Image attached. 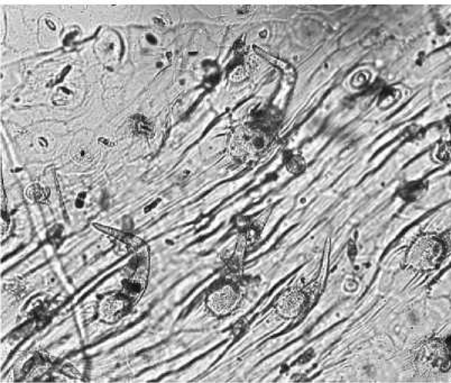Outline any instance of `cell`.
<instances>
[{
    "label": "cell",
    "mask_w": 451,
    "mask_h": 383,
    "mask_svg": "<svg viewBox=\"0 0 451 383\" xmlns=\"http://www.w3.org/2000/svg\"><path fill=\"white\" fill-rule=\"evenodd\" d=\"M94 227L98 228L99 231L104 232V233L108 234V235L115 237V239H119L123 243L127 244L129 247H133V249H138V247L144 245V242L136 236L131 235L129 233H124L121 231H117L115 228L106 227V226L94 225Z\"/></svg>",
    "instance_id": "4"
},
{
    "label": "cell",
    "mask_w": 451,
    "mask_h": 383,
    "mask_svg": "<svg viewBox=\"0 0 451 383\" xmlns=\"http://www.w3.org/2000/svg\"><path fill=\"white\" fill-rule=\"evenodd\" d=\"M129 308V298L112 293L102 298L99 305V317L102 322L112 324L121 318Z\"/></svg>",
    "instance_id": "2"
},
{
    "label": "cell",
    "mask_w": 451,
    "mask_h": 383,
    "mask_svg": "<svg viewBox=\"0 0 451 383\" xmlns=\"http://www.w3.org/2000/svg\"><path fill=\"white\" fill-rule=\"evenodd\" d=\"M239 301V293L235 288L226 284L214 290L207 299V306L214 315L222 316L234 311Z\"/></svg>",
    "instance_id": "1"
},
{
    "label": "cell",
    "mask_w": 451,
    "mask_h": 383,
    "mask_svg": "<svg viewBox=\"0 0 451 383\" xmlns=\"http://www.w3.org/2000/svg\"><path fill=\"white\" fill-rule=\"evenodd\" d=\"M147 272H148V262L146 260H143L125 287L126 293L129 299L134 298L135 301H137L142 296L145 287H146L147 274H148Z\"/></svg>",
    "instance_id": "3"
}]
</instances>
